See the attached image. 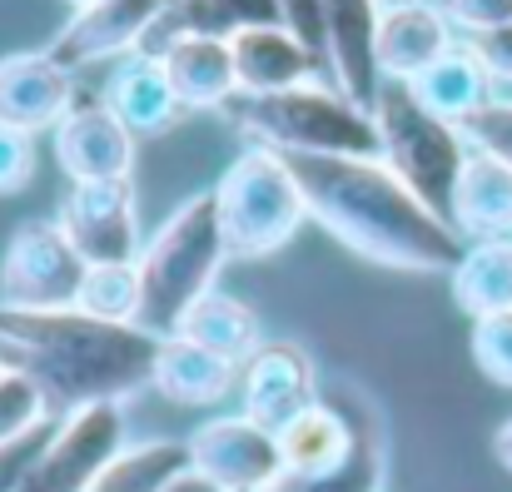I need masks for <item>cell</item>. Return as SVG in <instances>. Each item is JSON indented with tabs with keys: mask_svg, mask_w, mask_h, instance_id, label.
<instances>
[{
	"mask_svg": "<svg viewBox=\"0 0 512 492\" xmlns=\"http://www.w3.org/2000/svg\"><path fill=\"white\" fill-rule=\"evenodd\" d=\"M448 224L458 239H508L512 234V169L493 155H468L453 199H448Z\"/></svg>",
	"mask_w": 512,
	"mask_h": 492,
	"instance_id": "cell-20",
	"label": "cell"
},
{
	"mask_svg": "<svg viewBox=\"0 0 512 492\" xmlns=\"http://www.w3.org/2000/svg\"><path fill=\"white\" fill-rule=\"evenodd\" d=\"M219 229L229 244V259H269L279 254L309 219L304 189L279 150L249 145L239 150L214 184Z\"/></svg>",
	"mask_w": 512,
	"mask_h": 492,
	"instance_id": "cell-5",
	"label": "cell"
},
{
	"mask_svg": "<svg viewBox=\"0 0 512 492\" xmlns=\"http://www.w3.org/2000/svg\"><path fill=\"white\" fill-rule=\"evenodd\" d=\"M0 353L30 373L55 418L85 403H125L150 388L160 333L140 324H110L85 309H10L0 304Z\"/></svg>",
	"mask_w": 512,
	"mask_h": 492,
	"instance_id": "cell-2",
	"label": "cell"
},
{
	"mask_svg": "<svg viewBox=\"0 0 512 492\" xmlns=\"http://www.w3.org/2000/svg\"><path fill=\"white\" fill-rule=\"evenodd\" d=\"M378 5H403V0H378Z\"/></svg>",
	"mask_w": 512,
	"mask_h": 492,
	"instance_id": "cell-41",
	"label": "cell"
},
{
	"mask_svg": "<svg viewBox=\"0 0 512 492\" xmlns=\"http://www.w3.org/2000/svg\"><path fill=\"white\" fill-rule=\"evenodd\" d=\"M284 5V25L329 65V35H324V0H279Z\"/></svg>",
	"mask_w": 512,
	"mask_h": 492,
	"instance_id": "cell-35",
	"label": "cell"
},
{
	"mask_svg": "<svg viewBox=\"0 0 512 492\" xmlns=\"http://www.w3.org/2000/svg\"><path fill=\"white\" fill-rule=\"evenodd\" d=\"M50 418H55V408H50L45 388L30 373L10 368L0 378V443H10V438H20V433H30V428H40Z\"/></svg>",
	"mask_w": 512,
	"mask_h": 492,
	"instance_id": "cell-28",
	"label": "cell"
},
{
	"mask_svg": "<svg viewBox=\"0 0 512 492\" xmlns=\"http://www.w3.org/2000/svg\"><path fill=\"white\" fill-rule=\"evenodd\" d=\"M70 10H85V5H100V0H65Z\"/></svg>",
	"mask_w": 512,
	"mask_h": 492,
	"instance_id": "cell-39",
	"label": "cell"
},
{
	"mask_svg": "<svg viewBox=\"0 0 512 492\" xmlns=\"http://www.w3.org/2000/svg\"><path fill=\"white\" fill-rule=\"evenodd\" d=\"M249 145L279 155H378L373 110L353 105L339 85L309 80L279 95H234L219 110Z\"/></svg>",
	"mask_w": 512,
	"mask_h": 492,
	"instance_id": "cell-4",
	"label": "cell"
},
{
	"mask_svg": "<svg viewBox=\"0 0 512 492\" xmlns=\"http://www.w3.org/2000/svg\"><path fill=\"white\" fill-rule=\"evenodd\" d=\"M75 70H65L50 50H15L0 55V120L40 135L55 130L75 110Z\"/></svg>",
	"mask_w": 512,
	"mask_h": 492,
	"instance_id": "cell-12",
	"label": "cell"
},
{
	"mask_svg": "<svg viewBox=\"0 0 512 492\" xmlns=\"http://www.w3.org/2000/svg\"><path fill=\"white\" fill-rule=\"evenodd\" d=\"M150 388L160 398L179 403V408H214V403H224L239 388V358H224V353L199 348V343H189L179 333H165L160 353H155Z\"/></svg>",
	"mask_w": 512,
	"mask_h": 492,
	"instance_id": "cell-18",
	"label": "cell"
},
{
	"mask_svg": "<svg viewBox=\"0 0 512 492\" xmlns=\"http://www.w3.org/2000/svg\"><path fill=\"white\" fill-rule=\"evenodd\" d=\"M120 448H125V403H85L55 418V433L20 492H90L100 468Z\"/></svg>",
	"mask_w": 512,
	"mask_h": 492,
	"instance_id": "cell-8",
	"label": "cell"
},
{
	"mask_svg": "<svg viewBox=\"0 0 512 492\" xmlns=\"http://www.w3.org/2000/svg\"><path fill=\"white\" fill-rule=\"evenodd\" d=\"M239 413L259 428H269L274 438L319 403V368L309 358V348L299 338H264L244 363H239Z\"/></svg>",
	"mask_w": 512,
	"mask_h": 492,
	"instance_id": "cell-10",
	"label": "cell"
},
{
	"mask_svg": "<svg viewBox=\"0 0 512 492\" xmlns=\"http://www.w3.org/2000/svg\"><path fill=\"white\" fill-rule=\"evenodd\" d=\"M378 0H324V35H329V75L343 95L363 110L378 100V65H373V35H378Z\"/></svg>",
	"mask_w": 512,
	"mask_h": 492,
	"instance_id": "cell-17",
	"label": "cell"
},
{
	"mask_svg": "<svg viewBox=\"0 0 512 492\" xmlns=\"http://www.w3.org/2000/svg\"><path fill=\"white\" fill-rule=\"evenodd\" d=\"M468 343H473V363L483 368V378H493L498 388H512V309L473 319Z\"/></svg>",
	"mask_w": 512,
	"mask_h": 492,
	"instance_id": "cell-30",
	"label": "cell"
},
{
	"mask_svg": "<svg viewBox=\"0 0 512 492\" xmlns=\"http://www.w3.org/2000/svg\"><path fill=\"white\" fill-rule=\"evenodd\" d=\"M75 309H85L95 319H110V324H140V269L135 264H95V269H85Z\"/></svg>",
	"mask_w": 512,
	"mask_h": 492,
	"instance_id": "cell-26",
	"label": "cell"
},
{
	"mask_svg": "<svg viewBox=\"0 0 512 492\" xmlns=\"http://www.w3.org/2000/svg\"><path fill=\"white\" fill-rule=\"evenodd\" d=\"M413 95H418L433 115L463 125L478 105L493 100V75H488L483 60L468 50V40H458L443 60H433V65L413 80Z\"/></svg>",
	"mask_w": 512,
	"mask_h": 492,
	"instance_id": "cell-23",
	"label": "cell"
},
{
	"mask_svg": "<svg viewBox=\"0 0 512 492\" xmlns=\"http://www.w3.org/2000/svg\"><path fill=\"white\" fill-rule=\"evenodd\" d=\"M453 304L468 319L508 314L512 309V234L508 239H473L463 244V259L448 274Z\"/></svg>",
	"mask_w": 512,
	"mask_h": 492,
	"instance_id": "cell-22",
	"label": "cell"
},
{
	"mask_svg": "<svg viewBox=\"0 0 512 492\" xmlns=\"http://www.w3.org/2000/svg\"><path fill=\"white\" fill-rule=\"evenodd\" d=\"M383 483H388V433L378 428L363 443V453L334 478H289V473H279L259 492H383Z\"/></svg>",
	"mask_w": 512,
	"mask_h": 492,
	"instance_id": "cell-27",
	"label": "cell"
},
{
	"mask_svg": "<svg viewBox=\"0 0 512 492\" xmlns=\"http://www.w3.org/2000/svg\"><path fill=\"white\" fill-rule=\"evenodd\" d=\"M229 264V244L219 229V204L214 189H199L179 199L165 224L145 239L135 269H140V328L150 333H174L189 304H199L219 269Z\"/></svg>",
	"mask_w": 512,
	"mask_h": 492,
	"instance_id": "cell-3",
	"label": "cell"
},
{
	"mask_svg": "<svg viewBox=\"0 0 512 492\" xmlns=\"http://www.w3.org/2000/svg\"><path fill=\"white\" fill-rule=\"evenodd\" d=\"M174 333L189 338V343H199V348H214V353H224V358H239V363L264 343L259 314H254L244 299L224 294V289H209L199 304H189V314L179 319Z\"/></svg>",
	"mask_w": 512,
	"mask_h": 492,
	"instance_id": "cell-24",
	"label": "cell"
},
{
	"mask_svg": "<svg viewBox=\"0 0 512 492\" xmlns=\"http://www.w3.org/2000/svg\"><path fill=\"white\" fill-rule=\"evenodd\" d=\"M463 140L478 150V155H493L512 169V100L508 95H493L488 105H478L463 125Z\"/></svg>",
	"mask_w": 512,
	"mask_h": 492,
	"instance_id": "cell-29",
	"label": "cell"
},
{
	"mask_svg": "<svg viewBox=\"0 0 512 492\" xmlns=\"http://www.w3.org/2000/svg\"><path fill=\"white\" fill-rule=\"evenodd\" d=\"M55 224L65 229V239L75 244V254L90 269L95 264H135L140 249H145L140 204H135V184L130 179L70 184V194L55 209Z\"/></svg>",
	"mask_w": 512,
	"mask_h": 492,
	"instance_id": "cell-9",
	"label": "cell"
},
{
	"mask_svg": "<svg viewBox=\"0 0 512 492\" xmlns=\"http://www.w3.org/2000/svg\"><path fill=\"white\" fill-rule=\"evenodd\" d=\"M189 468V443L184 438H145L125 443L95 478L90 492H165Z\"/></svg>",
	"mask_w": 512,
	"mask_h": 492,
	"instance_id": "cell-25",
	"label": "cell"
},
{
	"mask_svg": "<svg viewBox=\"0 0 512 492\" xmlns=\"http://www.w3.org/2000/svg\"><path fill=\"white\" fill-rule=\"evenodd\" d=\"M493 458H498V463L512 473V418L498 428V438H493Z\"/></svg>",
	"mask_w": 512,
	"mask_h": 492,
	"instance_id": "cell-38",
	"label": "cell"
},
{
	"mask_svg": "<svg viewBox=\"0 0 512 492\" xmlns=\"http://www.w3.org/2000/svg\"><path fill=\"white\" fill-rule=\"evenodd\" d=\"M463 40L483 60L493 85H512V20L508 25H493V30H478V35H463Z\"/></svg>",
	"mask_w": 512,
	"mask_h": 492,
	"instance_id": "cell-34",
	"label": "cell"
},
{
	"mask_svg": "<svg viewBox=\"0 0 512 492\" xmlns=\"http://www.w3.org/2000/svg\"><path fill=\"white\" fill-rule=\"evenodd\" d=\"M239 30H259V25H284V5L279 0H224Z\"/></svg>",
	"mask_w": 512,
	"mask_h": 492,
	"instance_id": "cell-36",
	"label": "cell"
},
{
	"mask_svg": "<svg viewBox=\"0 0 512 492\" xmlns=\"http://www.w3.org/2000/svg\"><path fill=\"white\" fill-rule=\"evenodd\" d=\"M50 433H55V418L40 423V428H30V433H20V438H10V443H0V492H20V483L35 468V458L45 453Z\"/></svg>",
	"mask_w": 512,
	"mask_h": 492,
	"instance_id": "cell-32",
	"label": "cell"
},
{
	"mask_svg": "<svg viewBox=\"0 0 512 492\" xmlns=\"http://www.w3.org/2000/svg\"><path fill=\"white\" fill-rule=\"evenodd\" d=\"M239 95H279L294 85L319 80L329 65L289 30V25H259V30H234L229 35Z\"/></svg>",
	"mask_w": 512,
	"mask_h": 492,
	"instance_id": "cell-16",
	"label": "cell"
},
{
	"mask_svg": "<svg viewBox=\"0 0 512 492\" xmlns=\"http://www.w3.org/2000/svg\"><path fill=\"white\" fill-rule=\"evenodd\" d=\"M35 164H40L35 135H25V130H15V125H5V120H0V199H5V194L30 189Z\"/></svg>",
	"mask_w": 512,
	"mask_h": 492,
	"instance_id": "cell-31",
	"label": "cell"
},
{
	"mask_svg": "<svg viewBox=\"0 0 512 492\" xmlns=\"http://www.w3.org/2000/svg\"><path fill=\"white\" fill-rule=\"evenodd\" d=\"M438 10L463 35H478V30H493V25L512 20V0H438Z\"/></svg>",
	"mask_w": 512,
	"mask_h": 492,
	"instance_id": "cell-33",
	"label": "cell"
},
{
	"mask_svg": "<svg viewBox=\"0 0 512 492\" xmlns=\"http://www.w3.org/2000/svg\"><path fill=\"white\" fill-rule=\"evenodd\" d=\"M458 45L448 15L438 10V0H403V5H383L378 15V35H373V65L378 80L393 85H413L433 60H443Z\"/></svg>",
	"mask_w": 512,
	"mask_h": 492,
	"instance_id": "cell-14",
	"label": "cell"
},
{
	"mask_svg": "<svg viewBox=\"0 0 512 492\" xmlns=\"http://www.w3.org/2000/svg\"><path fill=\"white\" fill-rule=\"evenodd\" d=\"M5 373H10V363H5V353H0V378H5Z\"/></svg>",
	"mask_w": 512,
	"mask_h": 492,
	"instance_id": "cell-40",
	"label": "cell"
},
{
	"mask_svg": "<svg viewBox=\"0 0 512 492\" xmlns=\"http://www.w3.org/2000/svg\"><path fill=\"white\" fill-rule=\"evenodd\" d=\"M165 492H224V488H219L214 478H204L199 468H184V473H179V478H174Z\"/></svg>",
	"mask_w": 512,
	"mask_h": 492,
	"instance_id": "cell-37",
	"label": "cell"
},
{
	"mask_svg": "<svg viewBox=\"0 0 512 492\" xmlns=\"http://www.w3.org/2000/svg\"><path fill=\"white\" fill-rule=\"evenodd\" d=\"M110 115L135 135V140H150V135H165L174 130L189 110L179 105V95L170 90L165 80V65L160 60H145V55H125L115 60L110 80H105V95Z\"/></svg>",
	"mask_w": 512,
	"mask_h": 492,
	"instance_id": "cell-19",
	"label": "cell"
},
{
	"mask_svg": "<svg viewBox=\"0 0 512 492\" xmlns=\"http://www.w3.org/2000/svg\"><path fill=\"white\" fill-rule=\"evenodd\" d=\"M184 443H189V468H199L204 478H214L224 492H259L284 473L279 438L269 428L249 423L244 413L209 418Z\"/></svg>",
	"mask_w": 512,
	"mask_h": 492,
	"instance_id": "cell-11",
	"label": "cell"
},
{
	"mask_svg": "<svg viewBox=\"0 0 512 492\" xmlns=\"http://www.w3.org/2000/svg\"><path fill=\"white\" fill-rule=\"evenodd\" d=\"M85 259L55 219H25L0 254V304L10 309H75Z\"/></svg>",
	"mask_w": 512,
	"mask_h": 492,
	"instance_id": "cell-7",
	"label": "cell"
},
{
	"mask_svg": "<svg viewBox=\"0 0 512 492\" xmlns=\"http://www.w3.org/2000/svg\"><path fill=\"white\" fill-rule=\"evenodd\" d=\"M50 135H55V160L70 174V184L130 179L135 174V145L140 140L110 115L105 100H75V110Z\"/></svg>",
	"mask_w": 512,
	"mask_h": 492,
	"instance_id": "cell-13",
	"label": "cell"
},
{
	"mask_svg": "<svg viewBox=\"0 0 512 492\" xmlns=\"http://www.w3.org/2000/svg\"><path fill=\"white\" fill-rule=\"evenodd\" d=\"M165 10V0H100L85 5L65 20V30L55 35L50 55L65 70H85L95 60H125L140 50L150 20Z\"/></svg>",
	"mask_w": 512,
	"mask_h": 492,
	"instance_id": "cell-15",
	"label": "cell"
},
{
	"mask_svg": "<svg viewBox=\"0 0 512 492\" xmlns=\"http://www.w3.org/2000/svg\"><path fill=\"white\" fill-rule=\"evenodd\" d=\"M160 65H165V80H170V90L179 95V105H184L189 115H194V110H224V105L239 95V75H234L229 40L189 35V40L174 45Z\"/></svg>",
	"mask_w": 512,
	"mask_h": 492,
	"instance_id": "cell-21",
	"label": "cell"
},
{
	"mask_svg": "<svg viewBox=\"0 0 512 492\" xmlns=\"http://www.w3.org/2000/svg\"><path fill=\"white\" fill-rule=\"evenodd\" d=\"M373 125H378V160L388 164L428 209H438L448 219V199L453 184L463 174V164L473 155V145L463 140V130L443 115H433L413 85H378L373 100Z\"/></svg>",
	"mask_w": 512,
	"mask_h": 492,
	"instance_id": "cell-6",
	"label": "cell"
},
{
	"mask_svg": "<svg viewBox=\"0 0 512 492\" xmlns=\"http://www.w3.org/2000/svg\"><path fill=\"white\" fill-rule=\"evenodd\" d=\"M309 219L343 249L403 274H453L463 259L458 229L428 209L388 164L368 155H284Z\"/></svg>",
	"mask_w": 512,
	"mask_h": 492,
	"instance_id": "cell-1",
	"label": "cell"
}]
</instances>
